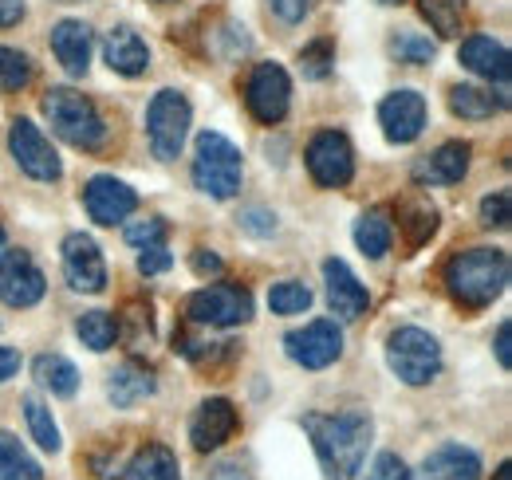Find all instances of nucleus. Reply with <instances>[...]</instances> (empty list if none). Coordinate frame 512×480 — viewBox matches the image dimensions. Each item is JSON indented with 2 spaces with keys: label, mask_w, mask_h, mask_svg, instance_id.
<instances>
[{
  "label": "nucleus",
  "mask_w": 512,
  "mask_h": 480,
  "mask_svg": "<svg viewBox=\"0 0 512 480\" xmlns=\"http://www.w3.org/2000/svg\"><path fill=\"white\" fill-rule=\"evenodd\" d=\"M493 480H512V465H509V461L497 469V477H493Z\"/></svg>",
  "instance_id": "obj_48"
},
{
  "label": "nucleus",
  "mask_w": 512,
  "mask_h": 480,
  "mask_svg": "<svg viewBox=\"0 0 512 480\" xmlns=\"http://www.w3.org/2000/svg\"><path fill=\"white\" fill-rule=\"evenodd\" d=\"M103 56L111 63V71H119V75H142L146 67H150V48L142 44V36L134 32V28H115V32H107V44H103Z\"/></svg>",
  "instance_id": "obj_22"
},
{
  "label": "nucleus",
  "mask_w": 512,
  "mask_h": 480,
  "mask_svg": "<svg viewBox=\"0 0 512 480\" xmlns=\"http://www.w3.org/2000/svg\"><path fill=\"white\" fill-rule=\"evenodd\" d=\"M48 292L44 272L28 252H4L0 260V300L8 307H36Z\"/></svg>",
  "instance_id": "obj_12"
},
{
  "label": "nucleus",
  "mask_w": 512,
  "mask_h": 480,
  "mask_svg": "<svg viewBox=\"0 0 512 480\" xmlns=\"http://www.w3.org/2000/svg\"><path fill=\"white\" fill-rule=\"evenodd\" d=\"M24 418H28V429H32V441L44 449V453H60V429H56V421H52V410L40 402V398H24Z\"/></svg>",
  "instance_id": "obj_32"
},
{
  "label": "nucleus",
  "mask_w": 512,
  "mask_h": 480,
  "mask_svg": "<svg viewBox=\"0 0 512 480\" xmlns=\"http://www.w3.org/2000/svg\"><path fill=\"white\" fill-rule=\"evenodd\" d=\"M501 107H505V99H493V91H485V87H469V83H461V87L449 91V111L461 115V119H469V122L493 119Z\"/></svg>",
  "instance_id": "obj_27"
},
{
  "label": "nucleus",
  "mask_w": 512,
  "mask_h": 480,
  "mask_svg": "<svg viewBox=\"0 0 512 480\" xmlns=\"http://www.w3.org/2000/svg\"><path fill=\"white\" fill-rule=\"evenodd\" d=\"M64 276L75 292H87V296H99L107 288L103 252H99V244L87 233H71L64 240Z\"/></svg>",
  "instance_id": "obj_13"
},
{
  "label": "nucleus",
  "mask_w": 512,
  "mask_h": 480,
  "mask_svg": "<svg viewBox=\"0 0 512 480\" xmlns=\"http://www.w3.org/2000/svg\"><path fill=\"white\" fill-rule=\"evenodd\" d=\"M24 20V0H0V28H12Z\"/></svg>",
  "instance_id": "obj_44"
},
{
  "label": "nucleus",
  "mask_w": 512,
  "mask_h": 480,
  "mask_svg": "<svg viewBox=\"0 0 512 480\" xmlns=\"http://www.w3.org/2000/svg\"><path fill=\"white\" fill-rule=\"evenodd\" d=\"M127 244H134V248H154V244H166V221L146 217V221H134V225H127Z\"/></svg>",
  "instance_id": "obj_37"
},
{
  "label": "nucleus",
  "mask_w": 512,
  "mask_h": 480,
  "mask_svg": "<svg viewBox=\"0 0 512 480\" xmlns=\"http://www.w3.org/2000/svg\"><path fill=\"white\" fill-rule=\"evenodd\" d=\"M434 40L430 36H418V32H398L390 40V56L398 63H430L434 60Z\"/></svg>",
  "instance_id": "obj_35"
},
{
  "label": "nucleus",
  "mask_w": 512,
  "mask_h": 480,
  "mask_svg": "<svg viewBox=\"0 0 512 480\" xmlns=\"http://www.w3.org/2000/svg\"><path fill=\"white\" fill-rule=\"evenodd\" d=\"M398 229H402L410 248H422L438 229V209L426 197H406L402 209H398Z\"/></svg>",
  "instance_id": "obj_24"
},
{
  "label": "nucleus",
  "mask_w": 512,
  "mask_h": 480,
  "mask_svg": "<svg viewBox=\"0 0 512 480\" xmlns=\"http://www.w3.org/2000/svg\"><path fill=\"white\" fill-rule=\"evenodd\" d=\"M186 315L201 327H241L253 319V296L241 284H209L186 300Z\"/></svg>",
  "instance_id": "obj_7"
},
{
  "label": "nucleus",
  "mask_w": 512,
  "mask_h": 480,
  "mask_svg": "<svg viewBox=\"0 0 512 480\" xmlns=\"http://www.w3.org/2000/svg\"><path fill=\"white\" fill-rule=\"evenodd\" d=\"M509 209H512V201L505 189L493 193V197H485V201H481V225H485V229H505L512 217Z\"/></svg>",
  "instance_id": "obj_38"
},
{
  "label": "nucleus",
  "mask_w": 512,
  "mask_h": 480,
  "mask_svg": "<svg viewBox=\"0 0 512 480\" xmlns=\"http://www.w3.org/2000/svg\"><path fill=\"white\" fill-rule=\"evenodd\" d=\"M75 335L83 339V347H91L95 355H103V351H111V347H115L119 323H115L107 311H87V315H79V323H75Z\"/></svg>",
  "instance_id": "obj_31"
},
{
  "label": "nucleus",
  "mask_w": 512,
  "mask_h": 480,
  "mask_svg": "<svg viewBox=\"0 0 512 480\" xmlns=\"http://www.w3.org/2000/svg\"><path fill=\"white\" fill-rule=\"evenodd\" d=\"M52 52L64 63L67 75H87L91 63V28L83 20H60L52 28Z\"/></svg>",
  "instance_id": "obj_20"
},
{
  "label": "nucleus",
  "mask_w": 512,
  "mask_h": 480,
  "mask_svg": "<svg viewBox=\"0 0 512 480\" xmlns=\"http://www.w3.org/2000/svg\"><path fill=\"white\" fill-rule=\"evenodd\" d=\"M304 429L320 457L327 480H351L359 473L367 445H371V418L367 414H308Z\"/></svg>",
  "instance_id": "obj_1"
},
{
  "label": "nucleus",
  "mask_w": 512,
  "mask_h": 480,
  "mask_svg": "<svg viewBox=\"0 0 512 480\" xmlns=\"http://www.w3.org/2000/svg\"><path fill=\"white\" fill-rule=\"evenodd\" d=\"M83 205H87L91 221H99V225H119V221H127L130 213L138 209V193H134L130 185H123L119 178L99 174V178L87 181Z\"/></svg>",
  "instance_id": "obj_14"
},
{
  "label": "nucleus",
  "mask_w": 512,
  "mask_h": 480,
  "mask_svg": "<svg viewBox=\"0 0 512 480\" xmlns=\"http://www.w3.org/2000/svg\"><path fill=\"white\" fill-rule=\"evenodd\" d=\"M32 83V60L16 48H0V91H24Z\"/></svg>",
  "instance_id": "obj_34"
},
{
  "label": "nucleus",
  "mask_w": 512,
  "mask_h": 480,
  "mask_svg": "<svg viewBox=\"0 0 512 480\" xmlns=\"http://www.w3.org/2000/svg\"><path fill=\"white\" fill-rule=\"evenodd\" d=\"M123 480H182V465L166 445H146L127 465Z\"/></svg>",
  "instance_id": "obj_25"
},
{
  "label": "nucleus",
  "mask_w": 512,
  "mask_h": 480,
  "mask_svg": "<svg viewBox=\"0 0 512 480\" xmlns=\"http://www.w3.org/2000/svg\"><path fill=\"white\" fill-rule=\"evenodd\" d=\"M64 4H75V0H64Z\"/></svg>",
  "instance_id": "obj_51"
},
{
  "label": "nucleus",
  "mask_w": 512,
  "mask_h": 480,
  "mask_svg": "<svg viewBox=\"0 0 512 480\" xmlns=\"http://www.w3.org/2000/svg\"><path fill=\"white\" fill-rule=\"evenodd\" d=\"M390 240H394V229H390L386 209H367V213L355 221V244H359L363 256H371V260L386 256V252H390Z\"/></svg>",
  "instance_id": "obj_26"
},
{
  "label": "nucleus",
  "mask_w": 512,
  "mask_h": 480,
  "mask_svg": "<svg viewBox=\"0 0 512 480\" xmlns=\"http://www.w3.org/2000/svg\"><path fill=\"white\" fill-rule=\"evenodd\" d=\"M308 8H312V0H272V12H276L284 24L304 20V16H308Z\"/></svg>",
  "instance_id": "obj_41"
},
{
  "label": "nucleus",
  "mask_w": 512,
  "mask_h": 480,
  "mask_svg": "<svg viewBox=\"0 0 512 480\" xmlns=\"http://www.w3.org/2000/svg\"><path fill=\"white\" fill-rule=\"evenodd\" d=\"M233 433H237V410H233V402L209 398V402L197 406V414H193V421H190V441L197 453L221 449Z\"/></svg>",
  "instance_id": "obj_16"
},
{
  "label": "nucleus",
  "mask_w": 512,
  "mask_h": 480,
  "mask_svg": "<svg viewBox=\"0 0 512 480\" xmlns=\"http://www.w3.org/2000/svg\"><path fill=\"white\" fill-rule=\"evenodd\" d=\"M16 370H20V351H12V347H0V382H8Z\"/></svg>",
  "instance_id": "obj_46"
},
{
  "label": "nucleus",
  "mask_w": 512,
  "mask_h": 480,
  "mask_svg": "<svg viewBox=\"0 0 512 480\" xmlns=\"http://www.w3.org/2000/svg\"><path fill=\"white\" fill-rule=\"evenodd\" d=\"M323 280H327V307H331V315H339V319H359V315L371 307L367 288L355 280V272H351L343 260H327V264H323Z\"/></svg>",
  "instance_id": "obj_17"
},
{
  "label": "nucleus",
  "mask_w": 512,
  "mask_h": 480,
  "mask_svg": "<svg viewBox=\"0 0 512 480\" xmlns=\"http://www.w3.org/2000/svg\"><path fill=\"white\" fill-rule=\"evenodd\" d=\"M190 99L182 91H158L150 111H146V130H150V146H154V158L162 162H174L186 146V134H190Z\"/></svg>",
  "instance_id": "obj_6"
},
{
  "label": "nucleus",
  "mask_w": 512,
  "mask_h": 480,
  "mask_svg": "<svg viewBox=\"0 0 512 480\" xmlns=\"http://www.w3.org/2000/svg\"><path fill=\"white\" fill-rule=\"evenodd\" d=\"M284 347H288V359L300 362L304 370H323L343 355V331L335 319H316L304 331H292Z\"/></svg>",
  "instance_id": "obj_11"
},
{
  "label": "nucleus",
  "mask_w": 512,
  "mask_h": 480,
  "mask_svg": "<svg viewBox=\"0 0 512 480\" xmlns=\"http://www.w3.org/2000/svg\"><path fill=\"white\" fill-rule=\"evenodd\" d=\"M331 63H335V44L331 40H316L300 52V71L308 79H327L331 75Z\"/></svg>",
  "instance_id": "obj_36"
},
{
  "label": "nucleus",
  "mask_w": 512,
  "mask_h": 480,
  "mask_svg": "<svg viewBox=\"0 0 512 480\" xmlns=\"http://www.w3.org/2000/svg\"><path fill=\"white\" fill-rule=\"evenodd\" d=\"M509 335H512V323L505 319L501 327H497V359H501V366L509 370L512 366V347H509Z\"/></svg>",
  "instance_id": "obj_45"
},
{
  "label": "nucleus",
  "mask_w": 512,
  "mask_h": 480,
  "mask_svg": "<svg viewBox=\"0 0 512 480\" xmlns=\"http://www.w3.org/2000/svg\"><path fill=\"white\" fill-rule=\"evenodd\" d=\"M245 103H249L256 122L276 126V122L288 115V103H292L288 71L280 63H256L249 83H245Z\"/></svg>",
  "instance_id": "obj_8"
},
{
  "label": "nucleus",
  "mask_w": 512,
  "mask_h": 480,
  "mask_svg": "<svg viewBox=\"0 0 512 480\" xmlns=\"http://www.w3.org/2000/svg\"><path fill=\"white\" fill-rule=\"evenodd\" d=\"M268 307H272L276 315H300V311L312 307V292H308V284H300V280H280V284H272V292H268Z\"/></svg>",
  "instance_id": "obj_33"
},
{
  "label": "nucleus",
  "mask_w": 512,
  "mask_h": 480,
  "mask_svg": "<svg viewBox=\"0 0 512 480\" xmlns=\"http://www.w3.org/2000/svg\"><path fill=\"white\" fill-rule=\"evenodd\" d=\"M4 252H8V237H4V229H0V260H4Z\"/></svg>",
  "instance_id": "obj_49"
},
{
  "label": "nucleus",
  "mask_w": 512,
  "mask_h": 480,
  "mask_svg": "<svg viewBox=\"0 0 512 480\" xmlns=\"http://www.w3.org/2000/svg\"><path fill=\"white\" fill-rule=\"evenodd\" d=\"M170 264H174V256L166 252V244L142 248V256H138V272H142V276H158V272H166Z\"/></svg>",
  "instance_id": "obj_39"
},
{
  "label": "nucleus",
  "mask_w": 512,
  "mask_h": 480,
  "mask_svg": "<svg viewBox=\"0 0 512 480\" xmlns=\"http://www.w3.org/2000/svg\"><path fill=\"white\" fill-rule=\"evenodd\" d=\"M107 394H111V402L115 406H138L142 398H150L154 394V374H150V366H142V362H123L115 374H111V386H107Z\"/></svg>",
  "instance_id": "obj_23"
},
{
  "label": "nucleus",
  "mask_w": 512,
  "mask_h": 480,
  "mask_svg": "<svg viewBox=\"0 0 512 480\" xmlns=\"http://www.w3.org/2000/svg\"><path fill=\"white\" fill-rule=\"evenodd\" d=\"M241 174H245L241 150H237L225 134H217V130L197 134L193 185H197L201 193H209V197H217V201H229V197H237V189H241Z\"/></svg>",
  "instance_id": "obj_3"
},
{
  "label": "nucleus",
  "mask_w": 512,
  "mask_h": 480,
  "mask_svg": "<svg viewBox=\"0 0 512 480\" xmlns=\"http://www.w3.org/2000/svg\"><path fill=\"white\" fill-rule=\"evenodd\" d=\"M379 4H402V0H379Z\"/></svg>",
  "instance_id": "obj_50"
},
{
  "label": "nucleus",
  "mask_w": 512,
  "mask_h": 480,
  "mask_svg": "<svg viewBox=\"0 0 512 480\" xmlns=\"http://www.w3.org/2000/svg\"><path fill=\"white\" fill-rule=\"evenodd\" d=\"M190 264H193V272H197V276H221V268H225V264H221V256H217V252H209V248H197Z\"/></svg>",
  "instance_id": "obj_42"
},
{
  "label": "nucleus",
  "mask_w": 512,
  "mask_h": 480,
  "mask_svg": "<svg viewBox=\"0 0 512 480\" xmlns=\"http://www.w3.org/2000/svg\"><path fill=\"white\" fill-rule=\"evenodd\" d=\"M44 115L52 122V130H56L64 142L79 146V150H99V146L107 142V126L99 119L95 103L83 99V95L71 91V87H52V91L44 95Z\"/></svg>",
  "instance_id": "obj_4"
},
{
  "label": "nucleus",
  "mask_w": 512,
  "mask_h": 480,
  "mask_svg": "<svg viewBox=\"0 0 512 480\" xmlns=\"http://www.w3.org/2000/svg\"><path fill=\"white\" fill-rule=\"evenodd\" d=\"M465 174H469V142H446L434 154L414 162L418 185H457Z\"/></svg>",
  "instance_id": "obj_18"
},
{
  "label": "nucleus",
  "mask_w": 512,
  "mask_h": 480,
  "mask_svg": "<svg viewBox=\"0 0 512 480\" xmlns=\"http://www.w3.org/2000/svg\"><path fill=\"white\" fill-rule=\"evenodd\" d=\"M418 12L442 40L461 36V28H465V0H418Z\"/></svg>",
  "instance_id": "obj_29"
},
{
  "label": "nucleus",
  "mask_w": 512,
  "mask_h": 480,
  "mask_svg": "<svg viewBox=\"0 0 512 480\" xmlns=\"http://www.w3.org/2000/svg\"><path fill=\"white\" fill-rule=\"evenodd\" d=\"M0 480H44V469L24 453L12 433H0Z\"/></svg>",
  "instance_id": "obj_30"
},
{
  "label": "nucleus",
  "mask_w": 512,
  "mask_h": 480,
  "mask_svg": "<svg viewBox=\"0 0 512 480\" xmlns=\"http://www.w3.org/2000/svg\"><path fill=\"white\" fill-rule=\"evenodd\" d=\"M379 122H383V134L390 142L406 146L426 126V99L418 91H394V95H386L383 107H379Z\"/></svg>",
  "instance_id": "obj_15"
},
{
  "label": "nucleus",
  "mask_w": 512,
  "mask_h": 480,
  "mask_svg": "<svg viewBox=\"0 0 512 480\" xmlns=\"http://www.w3.org/2000/svg\"><path fill=\"white\" fill-rule=\"evenodd\" d=\"M367 480H406V465H402L394 453H379L375 465H371V473H367Z\"/></svg>",
  "instance_id": "obj_40"
},
{
  "label": "nucleus",
  "mask_w": 512,
  "mask_h": 480,
  "mask_svg": "<svg viewBox=\"0 0 512 480\" xmlns=\"http://www.w3.org/2000/svg\"><path fill=\"white\" fill-rule=\"evenodd\" d=\"M241 225H245L249 233H260V237H264V233L276 229V217H268V213H260V209H249V213L241 217Z\"/></svg>",
  "instance_id": "obj_43"
},
{
  "label": "nucleus",
  "mask_w": 512,
  "mask_h": 480,
  "mask_svg": "<svg viewBox=\"0 0 512 480\" xmlns=\"http://www.w3.org/2000/svg\"><path fill=\"white\" fill-rule=\"evenodd\" d=\"M205 480H249V477H245L237 465H221V469H213V473H209Z\"/></svg>",
  "instance_id": "obj_47"
},
{
  "label": "nucleus",
  "mask_w": 512,
  "mask_h": 480,
  "mask_svg": "<svg viewBox=\"0 0 512 480\" xmlns=\"http://www.w3.org/2000/svg\"><path fill=\"white\" fill-rule=\"evenodd\" d=\"M8 150L16 158V166L36 181H60L64 166H60V154L52 150V142L40 134V126L28 119H16L8 130Z\"/></svg>",
  "instance_id": "obj_9"
},
{
  "label": "nucleus",
  "mask_w": 512,
  "mask_h": 480,
  "mask_svg": "<svg viewBox=\"0 0 512 480\" xmlns=\"http://www.w3.org/2000/svg\"><path fill=\"white\" fill-rule=\"evenodd\" d=\"M386 362L390 370L406 382V386H426L438 378L442 370V347L430 331L422 327H398L390 339H386Z\"/></svg>",
  "instance_id": "obj_5"
},
{
  "label": "nucleus",
  "mask_w": 512,
  "mask_h": 480,
  "mask_svg": "<svg viewBox=\"0 0 512 480\" xmlns=\"http://www.w3.org/2000/svg\"><path fill=\"white\" fill-rule=\"evenodd\" d=\"M308 170H312L316 185H323V189H343L355 174V150H351L347 134L320 130L308 142Z\"/></svg>",
  "instance_id": "obj_10"
},
{
  "label": "nucleus",
  "mask_w": 512,
  "mask_h": 480,
  "mask_svg": "<svg viewBox=\"0 0 512 480\" xmlns=\"http://www.w3.org/2000/svg\"><path fill=\"white\" fill-rule=\"evenodd\" d=\"M406 480H481V457L473 449H461V445H442L434 449L422 469Z\"/></svg>",
  "instance_id": "obj_19"
},
{
  "label": "nucleus",
  "mask_w": 512,
  "mask_h": 480,
  "mask_svg": "<svg viewBox=\"0 0 512 480\" xmlns=\"http://www.w3.org/2000/svg\"><path fill=\"white\" fill-rule=\"evenodd\" d=\"M32 374L44 390H52L56 398H71L79 390V370L64 359V355H40L32 362Z\"/></svg>",
  "instance_id": "obj_28"
},
{
  "label": "nucleus",
  "mask_w": 512,
  "mask_h": 480,
  "mask_svg": "<svg viewBox=\"0 0 512 480\" xmlns=\"http://www.w3.org/2000/svg\"><path fill=\"white\" fill-rule=\"evenodd\" d=\"M461 63H465L473 75L509 87V52H505L497 40H489V36H469V40L461 44Z\"/></svg>",
  "instance_id": "obj_21"
},
{
  "label": "nucleus",
  "mask_w": 512,
  "mask_h": 480,
  "mask_svg": "<svg viewBox=\"0 0 512 480\" xmlns=\"http://www.w3.org/2000/svg\"><path fill=\"white\" fill-rule=\"evenodd\" d=\"M505 284H509V256L501 248H469L446 264L449 296L469 311L489 307L505 292Z\"/></svg>",
  "instance_id": "obj_2"
}]
</instances>
